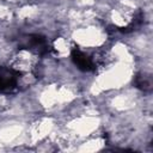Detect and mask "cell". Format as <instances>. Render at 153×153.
Instances as JSON below:
<instances>
[{
  "label": "cell",
  "instance_id": "obj_1",
  "mask_svg": "<svg viewBox=\"0 0 153 153\" xmlns=\"http://www.w3.org/2000/svg\"><path fill=\"white\" fill-rule=\"evenodd\" d=\"M72 57H73V61L75 62V65L82 69V71H90L92 69L93 67V63L92 61L90 60V57H87L82 51H80L79 49H74L73 53H72Z\"/></svg>",
  "mask_w": 153,
  "mask_h": 153
},
{
  "label": "cell",
  "instance_id": "obj_2",
  "mask_svg": "<svg viewBox=\"0 0 153 153\" xmlns=\"http://www.w3.org/2000/svg\"><path fill=\"white\" fill-rule=\"evenodd\" d=\"M16 76L12 72H4L0 73V91L1 92H10L16 87Z\"/></svg>",
  "mask_w": 153,
  "mask_h": 153
}]
</instances>
